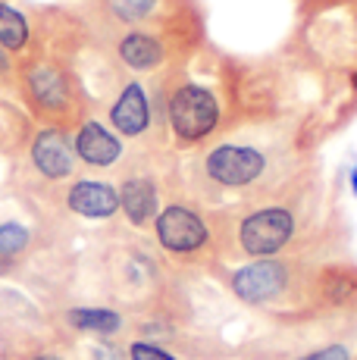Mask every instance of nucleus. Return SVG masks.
I'll use <instances>...</instances> for the list:
<instances>
[{"label": "nucleus", "mask_w": 357, "mask_h": 360, "mask_svg": "<svg viewBox=\"0 0 357 360\" xmlns=\"http://www.w3.org/2000/svg\"><path fill=\"white\" fill-rule=\"evenodd\" d=\"M29 360H63L60 354H35V357H29Z\"/></svg>", "instance_id": "b1692460"}, {"label": "nucleus", "mask_w": 357, "mask_h": 360, "mask_svg": "<svg viewBox=\"0 0 357 360\" xmlns=\"http://www.w3.org/2000/svg\"><path fill=\"white\" fill-rule=\"evenodd\" d=\"M13 79V53H6L0 47V82H10Z\"/></svg>", "instance_id": "412c9836"}, {"label": "nucleus", "mask_w": 357, "mask_h": 360, "mask_svg": "<svg viewBox=\"0 0 357 360\" xmlns=\"http://www.w3.org/2000/svg\"><path fill=\"white\" fill-rule=\"evenodd\" d=\"M32 41V25L19 6L0 0V47L6 53H22Z\"/></svg>", "instance_id": "dca6fc26"}, {"label": "nucleus", "mask_w": 357, "mask_h": 360, "mask_svg": "<svg viewBox=\"0 0 357 360\" xmlns=\"http://www.w3.org/2000/svg\"><path fill=\"white\" fill-rule=\"evenodd\" d=\"M348 82H351V88H354V91H357V69H354V72H351V79H348Z\"/></svg>", "instance_id": "a878e982"}, {"label": "nucleus", "mask_w": 357, "mask_h": 360, "mask_svg": "<svg viewBox=\"0 0 357 360\" xmlns=\"http://www.w3.org/2000/svg\"><path fill=\"white\" fill-rule=\"evenodd\" d=\"M229 288L248 307L273 310L304 292V269L285 257H257L232 269Z\"/></svg>", "instance_id": "f257e3e1"}, {"label": "nucleus", "mask_w": 357, "mask_h": 360, "mask_svg": "<svg viewBox=\"0 0 357 360\" xmlns=\"http://www.w3.org/2000/svg\"><path fill=\"white\" fill-rule=\"evenodd\" d=\"M107 6H110V16L119 19L122 25H138L154 16L160 0H107Z\"/></svg>", "instance_id": "f3484780"}, {"label": "nucleus", "mask_w": 357, "mask_h": 360, "mask_svg": "<svg viewBox=\"0 0 357 360\" xmlns=\"http://www.w3.org/2000/svg\"><path fill=\"white\" fill-rule=\"evenodd\" d=\"M294 360H351V351H348V345L332 342V345H323V348L307 351V354H301Z\"/></svg>", "instance_id": "aec40b11"}, {"label": "nucleus", "mask_w": 357, "mask_h": 360, "mask_svg": "<svg viewBox=\"0 0 357 360\" xmlns=\"http://www.w3.org/2000/svg\"><path fill=\"white\" fill-rule=\"evenodd\" d=\"M270 157L257 144H214L197 163V176L216 191H251L270 176Z\"/></svg>", "instance_id": "39448f33"}, {"label": "nucleus", "mask_w": 357, "mask_h": 360, "mask_svg": "<svg viewBox=\"0 0 357 360\" xmlns=\"http://www.w3.org/2000/svg\"><path fill=\"white\" fill-rule=\"evenodd\" d=\"M351 25H354V38H357V4H354V10H351Z\"/></svg>", "instance_id": "393cba45"}, {"label": "nucleus", "mask_w": 357, "mask_h": 360, "mask_svg": "<svg viewBox=\"0 0 357 360\" xmlns=\"http://www.w3.org/2000/svg\"><path fill=\"white\" fill-rule=\"evenodd\" d=\"M126 354H129V360H178L176 354H169L163 345L150 342V338H135V342H129Z\"/></svg>", "instance_id": "6ab92c4d"}, {"label": "nucleus", "mask_w": 357, "mask_h": 360, "mask_svg": "<svg viewBox=\"0 0 357 360\" xmlns=\"http://www.w3.org/2000/svg\"><path fill=\"white\" fill-rule=\"evenodd\" d=\"M63 323L75 332H85V335H98V338H110L116 332L126 329V316L113 307H70L63 314Z\"/></svg>", "instance_id": "2eb2a0df"}, {"label": "nucleus", "mask_w": 357, "mask_h": 360, "mask_svg": "<svg viewBox=\"0 0 357 360\" xmlns=\"http://www.w3.org/2000/svg\"><path fill=\"white\" fill-rule=\"evenodd\" d=\"M63 204L72 217L91 219V223H107L122 213L119 185L107 182V179H70L63 191Z\"/></svg>", "instance_id": "6e6552de"}, {"label": "nucleus", "mask_w": 357, "mask_h": 360, "mask_svg": "<svg viewBox=\"0 0 357 360\" xmlns=\"http://www.w3.org/2000/svg\"><path fill=\"white\" fill-rule=\"evenodd\" d=\"M22 91H25V101H29L41 116H66L72 110V98H75L72 79L63 66L51 63V60L25 66Z\"/></svg>", "instance_id": "423d86ee"}, {"label": "nucleus", "mask_w": 357, "mask_h": 360, "mask_svg": "<svg viewBox=\"0 0 357 360\" xmlns=\"http://www.w3.org/2000/svg\"><path fill=\"white\" fill-rule=\"evenodd\" d=\"M113 276V292L119 301H141V297H154L157 279H160V266L154 263L150 254L129 248L110 266Z\"/></svg>", "instance_id": "9d476101"}, {"label": "nucleus", "mask_w": 357, "mask_h": 360, "mask_svg": "<svg viewBox=\"0 0 357 360\" xmlns=\"http://www.w3.org/2000/svg\"><path fill=\"white\" fill-rule=\"evenodd\" d=\"M301 229V219L294 207L283 200L257 204L245 210L235 223V245L248 260L257 257H283L294 245Z\"/></svg>", "instance_id": "7ed1b4c3"}, {"label": "nucleus", "mask_w": 357, "mask_h": 360, "mask_svg": "<svg viewBox=\"0 0 357 360\" xmlns=\"http://www.w3.org/2000/svg\"><path fill=\"white\" fill-rule=\"evenodd\" d=\"M29 248H32V229L29 226H22L19 219H4V223H0V254L19 260Z\"/></svg>", "instance_id": "a211bd4d"}, {"label": "nucleus", "mask_w": 357, "mask_h": 360, "mask_svg": "<svg viewBox=\"0 0 357 360\" xmlns=\"http://www.w3.org/2000/svg\"><path fill=\"white\" fill-rule=\"evenodd\" d=\"M160 182L154 172H132L119 182V207L132 229H154L160 207Z\"/></svg>", "instance_id": "9b49d317"}, {"label": "nucleus", "mask_w": 357, "mask_h": 360, "mask_svg": "<svg viewBox=\"0 0 357 360\" xmlns=\"http://www.w3.org/2000/svg\"><path fill=\"white\" fill-rule=\"evenodd\" d=\"M313 297L323 307H351L357 301V266H320L313 273Z\"/></svg>", "instance_id": "4468645a"}, {"label": "nucleus", "mask_w": 357, "mask_h": 360, "mask_svg": "<svg viewBox=\"0 0 357 360\" xmlns=\"http://www.w3.org/2000/svg\"><path fill=\"white\" fill-rule=\"evenodd\" d=\"M16 257H6V254H0V273H10V269H16Z\"/></svg>", "instance_id": "4be33fe9"}, {"label": "nucleus", "mask_w": 357, "mask_h": 360, "mask_svg": "<svg viewBox=\"0 0 357 360\" xmlns=\"http://www.w3.org/2000/svg\"><path fill=\"white\" fill-rule=\"evenodd\" d=\"M107 122L119 131L122 138H144L150 131V98L148 88L138 79L126 82L119 88V94L113 98L107 110Z\"/></svg>", "instance_id": "f8f14e48"}, {"label": "nucleus", "mask_w": 357, "mask_h": 360, "mask_svg": "<svg viewBox=\"0 0 357 360\" xmlns=\"http://www.w3.org/2000/svg\"><path fill=\"white\" fill-rule=\"evenodd\" d=\"M116 60L129 69V72H157L167 63V44L160 34L148 32V29H126L116 38Z\"/></svg>", "instance_id": "ddd939ff"}, {"label": "nucleus", "mask_w": 357, "mask_h": 360, "mask_svg": "<svg viewBox=\"0 0 357 360\" xmlns=\"http://www.w3.org/2000/svg\"><path fill=\"white\" fill-rule=\"evenodd\" d=\"M29 160L32 169L38 172L44 182H70L79 169V157L72 148V135L63 126H44L32 135L29 144Z\"/></svg>", "instance_id": "0eeeda50"}, {"label": "nucleus", "mask_w": 357, "mask_h": 360, "mask_svg": "<svg viewBox=\"0 0 357 360\" xmlns=\"http://www.w3.org/2000/svg\"><path fill=\"white\" fill-rule=\"evenodd\" d=\"M348 185H351V195L357 198V163L348 169Z\"/></svg>", "instance_id": "5701e85b"}, {"label": "nucleus", "mask_w": 357, "mask_h": 360, "mask_svg": "<svg viewBox=\"0 0 357 360\" xmlns=\"http://www.w3.org/2000/svg\"><path fill=\"white\" fill-rule=\"evenodd\" d=\"M154 238L167 257L176 263H201L214 254L216 232L207 213H201L188 200H173L154 219Z\"/></svg>", "instance_id": "f03ea898"}, {"label": "nucleus", "mask_w": 357, "mask_h": 360, "mask_svg": "<svg viewBox=\"0 0 357 360\" xmlns=\"http://www.w3.org/2000/svg\"><path fill=\"white\" fill-rule=\"evenodd\" d=\"M223 122V103L216 91L201 82H178L167 98V126L176 148H195L216 135Z\"/></svg>", "instance_id": "20e7f679"}, {"label": "nucleus", "mask_w": 357, "mask_h": 360, "mask_svg": "<svg viewBox=\"0 0 357 360\" xmlns=\"http://www.w3.org/2000/svg\"><path fill=\"white\" fill-rule=\"evenodd\" d=\"M126 138L119 135L110 122L104 120H82L79 129L72 131V148H75V157H79L82 166L88 169H110L122 160L126 154Z\"/></svg>", "instance_id": "1a4fd4ad"}]
</instances>
